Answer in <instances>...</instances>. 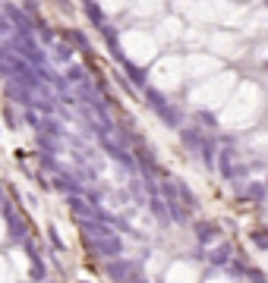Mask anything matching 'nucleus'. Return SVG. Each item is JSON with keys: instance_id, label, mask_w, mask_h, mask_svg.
<instances>
[{"instance_id": "1", "label": "nucleus", "mask_w": 268, "mask_h": 283, "mask_svg": "<svg viewBox=\"0 0 268 283\" xmlns=\"http://www.w3.org/2000/svg\"><path fill=\"white\" fill-rule=\"evenodd\" d=\"M4 44H7V51H13L19 60H26L29 66H35V69L48 66V51H44V44L35 38L32 29H16Z\"/></svg>"}, {"instance_id": "2", "label": "nucleus", "mask_w": 268, "mask_h": 283, "mask_svg": "<svg viewBox=\"0 0 268 283\" xmlns=\"http://www.w3.org/2000/svg\"><path fill=\"white\" fill-rule=\"evenodd\" d=\"M88 249H92V255L111 261V258H123V239L117 233H111V236H104V239H88Z\"/></svg>"}, {"instance_id": "3", "label": "nucleus", "mask_w": 268, "mask_h": 283, "mask_svg": "<svg viewBox=\"0 0 268 283\" xmlns=\"http://www.w3.org/2000/svg\"><path fill=\"white\" fill-rule=\"evenodd\" d=\"M133 274H139L133 261H126V258H111V261H104V277L117 280V283H126Z\"/></svg>"}, {"instance_id": "4", "label": "nucleus", "mask_w": 268, "mask_h": 283, "mask_svg": "<svg viewBox=\"0 0 268 283\" xmlns=\"http://www.w3.org/2000/svg\"><path fill=\"white\" fill-rule=\"evenodd\" d=\"M237 192L246 198V202H252V205H265L268 202V189H265V180H246Z\"/></svg>"}, {"instance_id": "5", "label": "nucleus", "mask_w": 268, "mask_h": 283, "mask_svg": "<svg viewBox=\"0 0 268 283\" xmlns=\"http://www.w3.org/2000/svg\"><path fill=\"white\" fill-rule=\"evenodd\" d=\"M193 233H196V242H199V245H212L215 239H221V227L215 220H196Z\"/></svg>"}, {"instance_id": "6", "label": "nucleus", "mask_w": 268, "mask_h": 283, "mask_svg": "<svg viewBox=\"0 0 268 283\" xmlns=\"http://www.w3.org/2000/svg\"><path fill=\"white\" fill-rule=\"evenodd\" d=\"M7 220V233H10V239H16V242H22L29 236V220L19 214V211H10V214L4 217Z\"/></svg>"}, {"instance_id": "7", "label": "nucleus", "mask_w": 268, "mask_h": 283, "mask_svg": "<svg viewBox=\"0 0 268 283\" xmlns=\"http://www.w3.org/2000/svg\"><path fill=\"white\" fill-rule=\"evenodd\" d=\"M145 205H148V211H151V217L158 220V227H170L167 205H164V198H161V192H151V195H145Z\"/></svg>"}, {"instance_id": "8", "label": "nucleus", "mask_w": 268, "mask_h": 283, "mask_svg": "<svg viewBox=\"0 0 268 283\" xmlns=\"http://www.w3.org/2000/svg\"><path fill=\"white\" fill-rule=\"evenodd\" d=\"M117 63L123 66V73H126V82H133V85H139V88H145V85H148V73H145L142 66H136L133 60H126L123 54L117 57Z\"/></svg>"}, {"instance_id": "9", "label": "nucleus", "mask_w": 268, "mask_h": 283, "mask_svg": "<svg viewBox=\"0 0 268 283\" xmlns=\"http://www.w3.org/2000/svg\"><path fill=\"white\" fill-rule=\"evenodd\" d=\"M4 16L10 19V26H13V29H32L35 32V19L26 13V10H19L13 4H4Z\"/></svg>"}, {"instance_id": "10", "label": "nucleus", "mask_w": 268, "mask_h": 283, "mask_svg": "<svg viewBox=\"0 0 268 283\" xmlns=\"http://www.w3.org/2000/svg\"><path fill=\"white\" fill-rule=\"evenodd\" d=\"M79 230H82L88 239H104V236L114 233L111 227H104V220H98V217H82L79 220Z\"/></svg>"}, {"instance_id": "11", "label": "nucleus", "mask_w": 268, "mask_h": 283, "mask_svg": "<svg viewBox=\"0 0 268 283\" xmlns=\"http://www.w3.org/2000/svg\"><path fill=\"white\" fill-rule=\"evenodd\" d=\"M196 155H199V161L205 164V167H212V170H215V161H218V135H205Z\"/></svg>"}, {"instance_id": "12", "label": "nucleus", "mask_w": 268, "mask_h": 283, "mask_svg": "<svg viewBox=\"0 0 268 283\" xmlns=\"http://www.w3.org/2000/svg\"><path fill=\"white\" fill-rule=\"evenodd\" d=\"M193 123H196V129H202L205 135H218V129H221L218 126V116L208 113V110H202V107L193 110Z\"/></svg>"}, {"instance_id": "13", "label": "nucleus", "mask_w": 268, "mask_h": 283, "mask_svg": "<svg viewBox=\"0 0 268 283\" xmlns=\"http://www.w3.org/2000/svg\"><path fill=\"white\" fill-rule=\"evenodd\" d=\"M177 132H180V142H183L186 151H199L202 138H205L202 129H196V126H177Z\"/></svg>"}, {"instance_id": "14", "label": "nucleus", "mask_w": 268, "mask_h": 283, "mask_svg": "<svg viewBox=\"0 0 268 283\" xmlns=\"http://www.w3.org/2000/svg\"><path fill=\"white\" fill-rule=\"evenodd\" d=\"M66 205H69V211H73V217H76V220H82V217H95V211H98V208H92L82 195H66Z\"/></svg>"}, {"instance_id": "15", "label": "nucleus", "mask_w": 268, "mask_h": 283, "mask_svg": "<svg viewBox=\"0 0 268 283\" xmlns=\"http://www.w3.org/2000/svg\"><path fill=\"white\" fill-rule=\"evenodd\" d=\"M205 258H208V261H212L215 267H224V264L230 261V258H234V245H230V242H221L218 249L205 252Z\"/></svg>"}, {"instance_id": "16", "label": "nucleus", "mask_w": 268, "mask_h": 283, "mask_svg": "<svg viewBox=\"0 0 268 283\" xmlns=\"http://www.w3.org/2000/svg\"><path fill=\"white\" fill-rule=\"evenodd\" d=\"M173 189H177V198H180V205H183V208L199 211V198H196V192H193V189L186 186L183 180H177V183H173Z\"/></svg>"}, {"instance_id": "17", "label": "nucleus", "mask_w": 268, "mask_h": 283, "mask_svg": "<svg viewBox=\"0 0 268 283\" xmlns=\"http://www.w3.org/2000/svg\"><path fill=\"white\" fill-rule=\"evenodd\" d=\"M60 35H63V38L69 41V47H73V51H82V54H88V51H92V44H88V38H85V35L79 32V29H63Z\"/></svg>"}, {"instance_id": "18", "label": "nucleus", "mask_w": 268, "mask_h": 283, "mask_svg": "<svg viewBox=\"0 0 268 283\" xmlns=\"http://www.w3.org/2000/svg\"><path fill=\"white\" fill-rule=\"evenodd\" d=\"M158 116V120L161 123H164V126H170V129H177V126H183V116H180V107H177V104H167V107L164 110H161V113H155Z\"/></svg>"}, {"instance_id": "19", "label": "nucleus", "mask_w": 268, "mask_h": 283, "mask_svg": "<svg viewBox=\"0 0 268 283\" xmlns=\"http://www.w3.org/2000/svg\"><path fill=\"white\" fill-rule=\"evenodd\" d=\"M145 104H148V107L155 110V113H161V110H164L170 101H167V98H164V94H161L158 88H148V85H145Z\"/></svg>"}, {"instance_id": "20", "label": "nucleus", "mask_w": 268, "mask_h": 283, "mask_svg": "<svg viewBox=\"0 0 268 283\" xmlns=\"http://www.w3.org/2000/svg\"><path fill=\"white\" fill-rule=\"evenodd\" d=\"M38 132H41V135H54V138H60V135H63V126H60V120H54V116H41Z\"/></svg>"}, {"instance_id": "21", "label": "nucleus", "mask_w": 268, "mask_h": 283, "mask_svg": "<svg viewBox=\"0 0 268 283\" xmlns=\"http://www.w3.org/2000/svg\"><path fill=\"white\" fill-rule=\"evenodd\" d=\"M63 79H66L69 85L76 88V85H82V82L88 79V73H85V66H79V63H69V66H66V76H63Z\"/></svg>"}, {"instance_id": "22", "label": "nucleus", "mask_w": 268, "mask_h": 283, "mask_svg": "<svg viewBox=\"0 0 268 283\" xmlns=\"http://www.w3.org/2000/svg\"><path fill=\"white\" fill-rule=\"evenodd\" d=\"M82 7H85V16H88V22H92L95 29H101V26H104V13H101V7L95 4V0H88V4H82Z\"/></svg>"}, {"instance_id": "23", "label": "nucleus", "mask_w": 268, "mask_h": 283, "mask_svg": "<svg viewBox=\"0 0 268 283\" xmlns=\"http://www.w3.org/2000/svg\"><path fill=\"white\" fill-rule=\"evenodd\" d=\"M44 277H48V267H44V261L38 258V261H32V267H29V280L32 283H44Z\"/></svg>"}, {"instance_id": "24", "label": "nucleus", "mask_w": 268, "mask_h": 283, "mask_svg": "<svg viewBox=\"0 0 268 283\" xmlns=\"http://www.w3.org/2000/svg\"><path fill=\"white\" fill-rule=\"evenodd\" d=\"M224 267H227V274H230V277H237V280H246V270H249V267L243 264V261H237V258H230V261H227Z\"/></svg>"}, {"instance_id": "25", "label": "nucleus", "mask_w": 268, "mask_h": 283, "mask_svg": "<svg viewBox=\"0 0 268 283\" xmlns=\"http://www.w3.org/2000/svg\"><path fill=\"white\" fill-rule=\"evenodd\" d=\"M249 242L255 245V249H268V230H265V227L252 230V233H249Z\"/></svg>"}, {"instance_id": "26", "label": "nucleus", "mask_w": 268, "mask_h": 283, "mask_svg": "<svg viewBox=\"0 0 268 283\" xmlns=\"http://www.w3.org/2000/svg\"><path fill=\"white\" fill-rule=\"evenodd\" d=\"M73 54H76V51H73L69 44H57V47H54V57H57L60 63H66V66L73 63Z\"/></svg>"}, {"instance_id": "27", "label": "nucleus", "mask_w": 268, "mask_h": 283, "mask_svg": "<svg viewBox=\"0 0 268 283\" xmlns=\"http://www.w3.org/2000/svg\"><path fill=\"white\" fill-rule=\"evenodd\" d=\"M246 280H249V283H268L259 267H249V270H246Z\"/></svg>"}, {"instance_id": "28", "label": "nucleus", "mask_w": 268, "mask_h": 283, "mask_svg": "<svg viewBox=\"0 0 268 283\" xmlns=\"http://www.w3.org/2000/svg\"><path fill=\"white\" fill-rule=\"evenodd\" d=\"M48 239H51V245H54L57 252H63V249H66V245H63V239H60V236H57V230H54V227L48 230Z\"/></svg>"}, {"instance_id": "29", "label": "nucleus", "mask_w": 268, "mask_h": 283, "mask_svg": "<svg viewBox=\"0 0 268 283\" xmlns=\"http://www.w3.org/2000/svg\"><path fill=\"white\" fill-rule=\"evenodd\" d=\"M7 123H10V129H19V120H16L13 110H7Z\"/></svg>"}, {"instance_id": "30", "label": "nucleus", "mask_w": 268, "mask_h": 283, "mask_svg": "<svg viewBox=\"0 0 268 283\" xmlns=\"http://www.w3.org/2000/svg\"><path fill=\"white\" fill-rule=\"evenodd\" d=\"M0 198H4V186H0Z\"/></svg>"}, {"instance_id": "31", "label": "nucleus", "mask_w": 268, "mask_h": 283, "mask_svg": "<svg viewBox=\"0 0 268 283\" xmlns=\"http://www.w3.org/2000/svg\"><path fill=\"white\" fill-rule=\"evenodd\" d=\"M265 189H268V180H265ZM265 205H268V202H265Z\"/></svg>"}, {"instance_id": "32", "label": "nucleus", "mask_w": 268, "mask_h": 283, "mask_svg": "<svg viewBox=\"0 0 268 283\" xmlns=\"http://www.w3.org/2000/svg\"><path fill=\"white\" fill-rule=\"evenodd\" d=\"M79 283H88V280H79Z\"/></svg>"}, {"instance_id": "33", "label": "nucleus", "mask_w": 268, "mask_h": 283, "mask_svg": "<svg viewBox=\"0 0 268 283\" xmlns=\"http://www.w3.org/2000/svg\"><path fill=\"white\" fill-rule=\"evenodd\" d=\"M82 4H88V0H82Z\"/></svg>"}, {"instance_id": "34", "label": "nucleus", "mask_w": 268, "mask_h": 283, "mask_svg": "<svg viewBox=\"0 0 268 283\" xmlns=\"http://www.w3.org/2000/svg\"><path fill=\"white\" fill-rule=\"evenodd\" d=\"M44 283H51V280H44Z\"/></svg>"}, {"instance_id": "35", "label": "nucleus", "mask_w": 268, "mask_h": 283, "mask_svg": "<svg viewBox=\"0 0 268 283\" xmlns=\"http://www.w3.org/2000/svg\"><path fill=\"white\" fill-rule=\"evenodd\" d=\"M265 4H268V0H265Z\"/></svg>"}]
</instances>
